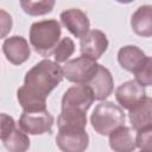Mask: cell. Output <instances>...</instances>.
Listing matches in <instances>:
<instances>
[{
  "label": "cell",
  "instance_id": "cell-3",
  "mask_svg": "<svg viewBox=\"0 0 152 152\" xmlns=\"http://www.w3.org/2000/svg\"><path fill=\"white\" fill-rule=\"evenodd\" d=\"M125 120L124 109L112 101H103L96 104L90 116L91 126L100 135H109L114 129L124 126Z\"/></svg>",
  "mask_w": 152,
  "mask_h": 152
},
{
  "label": "cell",
  "instance_id": "cell-22",
  "mask_svg": "<svg viewBox=\"0 0 152 152\" xmlns=\"http://www.w3.org/2000/svg\"><path fill=\"white\" fill-rule=\"evenodd\" d=\"M15 128V121L6 113H0V139L4 140Z\"/></svg>",
  "mask_w": 152,
  "mask_h": 152
},
{
  "label": "cell",
  "instance_id": "cell-24",
  "mask_svg": "<svg viewBox=\"0 0 152 152\" xmlns=\"http://www.w3.org/2000/svg\"><path fill=\"white\" fill-rule=\"evenodd\" d=\"M139 152H147V151H139Z\"/></svg>",
  "mask_w": 152,
  "mask_h": 152
},
{
  "label": "cell",
  "instance_id": "cell-10",
  "mask_svg": "<svg viewBox=\"0 0 152 152\" xmlns=\"http://www.w3.org/2000/svg\"><path fill=\"white\" fill-rule=\"evenodd\" d=\"M93 93L94 100L103 101L106 100L114 89V81L110 71L103 65L99 64L96 72L86 84Z\"/></svg>",
  "mask_w": 152,
  "mask_h": 152
},
{
  "label": "cell",
  "instance_id": "cell-8",
  "mask_svg": "<svg viewBox=\"0 0 152 152\" xmlns=\"http://www.w3.org/2000/svg\"><path fill=\"white\" fill-rule=\"evenodd\" d=\"M108 48V39L104 32L100 30H89L80 39L81 56L93 61L99 59Z\"/></svg>",
  "mask_w": 152,
  "mask_h": 152
},
{
  "label": "cell",
  "instance_id": "cell-1",
  "mask_svg": "<svg viewBox=\"0 0 152 152\" xmlns=\"http://www.w3.org/2000/svg\"><path fill=\"white\" fill-rule=\"evenodd\" d=\"M63 72L58 63L45 58L33 65L24 77V84L17 90L23 112L46 109V97L62 82Z\"/></svg>",
  "mask_w": 152,
  "mask_h": 152
},
{
  "label": "cell",
  "instance_id": "cell-5",
  "mask_svg": "<svg viewBox=\"0 0 152 152\" xmlns=\"http://www.w3.org/2000/svg\"><path fill=\"white\" fill-rule=\"evenodd\" d=\"M53 121V116L46 109L40 112H23L18 120V126L24 133L39 135L50 133L52 131Z\"/></svg>",
  "mask_w": 152,
  "mask_h": 152
},
{
  "label": "cell",
  "instance_id": "cell-12",
  "mask_svg": "<svg viewBox=\"0 0 152 152\" xmlns=\"http://www.w3.org/2000/svg\"><path fill=\"white\" fill-rule=\"evenodd\" d=\"M59 19L68 31L80 39L90 28V21L87 14L80 8H69L63 11L59 15Z\"/></svg>",
  "mask_w": 152,
  "mask_h": 152
},
{
  "label": "cell",
  "instance_id": "cell-6",
  "mask_svg": "<svg viewBox=\"0 0 152 152\" xmlns=\"http://www.w3.org/2000/svg\"><path fill=\"white\" fill-rule=\"evenodd\" d=\"M56 144L62 152H84L89 145V135L82 128H59Z\"/></svg>",
  "mask_w": 152,
  "mask_h": 152
},
{
  "label": "cell",
  "instance_id": "cell-13",
  "mask_svg": "<svg viewBox=\"0 0 152 152\" xmlns=\"http://www.w3.org/2000/svg\"><path fill=\"white\" fill-rule=\"evenodd\" d=\"M148 57L150 56L145 55V52L135 45H126L118 51L119 64L125 70L133 74L147 61Z\"/></svg>",
  "mask_w": 152,
  "mask_h": 152
},
{
  "label": "cell",
  "instance_id": "cell-19",
  "mask_svg": "<svg viewBox=\"0 0 152 152\" xmlns=\"http://www.w3.org/2000/svg\"><path fill=\"white\" fill-rule=\"evenodd\" d=\"M74 52H75V43L72 42L71 38L64 37L58 42V44H57V46L53 51L55 62L56 63L66 62Z\"/></svg>",
  "mask_w": 152,
  "mask_h": 152
},
{
  "label": "cell",
  "instance_id": "cell-2",
  "mask_svg": "<svg viewBox=\"0 0 152 152\" xmlns=\"http://www.w3.org/2000/svg\"><path fill=\"white\" fill-rule=\"evenodd\" d=\"M61 24L56 19L36 21L30 27V43L37 53L50 57L61 40Z\"/></svg>",
  "mask_w": 152,
  "mask_h": 152
},
{
  "label": "cell",
  "instance_id": "cell-7",
  "mask_svg": "<svg viewBox=\"0 0 152 152\" xmlns=\"http://www.w3.org/2000/svg\"><path fill=\"white\" fill-rule=\"evenodd\" d=\"M94 102L91 90L86 84L72 86L64 93L62 97V109L87 113Z\"/></svg>",
  "mask_w": 152,
  "mask_h": 152
},
{
  "label": "cell",
  "instance_id": "cell-23",
  "mask_svg": "<svg viewBox=\"0 0 152 152\" xmlns=\"http://www.w3.org/2000/svg\"><path fill=\"white\" fill-rule=\"evenodd\" d=\"M13 26V19L8 12L0 8V39L7 37Z\"/></svg>",
  "mask_w": 152,
  "mask_h": 152
},
{
  "label": "cell",
  "instance_id": "cell-15",
  "mask_svg": "<svg viewBox=\"0 0 152 152\" xmlns=\"http://www.w3.org/2000/svg\"><path fill=\"white\" fill-rule=\"evenodd\" d=\"M109 146L114 152H133L137 145L132 128L124 125L109 133Z\"/></svg>",
  "mask_w": 152,
  "mask_h": 152
},
{
  "label": "cell",
  "instance_id": "cell-9",
  "mask_svg": "<svg viewBox=\"0 0 152 152\" xmlns=\"http://www.w3.org/2000/svg\"><path fill=\"white\" fill-rule=\"evenodd\" d=\"M146 97L145 87L135 80H129L120 84L115 90V99L124 109H132Z\"/></svg>",
  "mask_w": 152,
  "mask_h": 152
},
{
  "label": "cell",
  "instance_id": "cell-11",
  "mask_svg": "<svg viewBox=\"0 0 152 152\" xmlns=\"http://www.w3.org/2000/svg\"><path fill=\"white\" fill-rule=\"evenodd\" d=\"M2 51L6 56V59L14 65L25 63L31 55L28 43L23 36H12L6 38L2 44Z\"/></svg>",
  "mask_w": 152,
  "mask_h": 152
},
{
  "label": "cell",
  "instance_id": "cell-16",
  "mask_svg": "<svg viewBox=\"0 0 152 152\" xmlns=\"http://www.w3.org/2000/svg\"><path fill=\"white\" fill-rule=\"evenodd\" d=\"M132 30L141 37L152 36V6L142 5L137 8L131 18Z\"/></svg>",
  "mask_w": 152,
  "mask_h": 152
},
{
  "label": "cell",
  "instance_id": "cell-4",
  "mask_svg": "<svg viewBox=\"0 0 152 152\" xmlns=\"http://www.w3.org/2000/svg\"><path fill=\"white\" fill-rule=\"evenodd\" d=\"M99 63L90 58L80 56L77 58L66 61L62 66L63 77L77 84H87L91 76L96 72Z\"/></svg>",
  "mask_w": 152,
  "mask_h": 152
},
{
  "label": "cell",
  "instance_id": "cell-14",
  "mask_svg": "<svg viewBox=\"0 0 152 152\" xmlns=\"http://www.w3.org/2000/svg\"><path fill=\"white\" fill-rule=\"evenodd\" d=\"M131 125L133 129L140 131L147 127H152V100L146 96L139 104L129 109L128 113Z\"/></svg>",
  "mask_w": 152,
  "mask_h": 152
},
{
  "label": "cell",
  "instance_id": "cell-17",
  "mask_svg": "<svg viewBox=\"0 0 152 152\" xmlns=\"http://www.w3.org/2000/svg\"><path fill=\"white\" fill-rule=\"evenodd\" d=\"M4 146L8 152H26L30 148V139L20 128H14L4 140Z\"/></svg>",
  "mask_w": 152,
  "mask_h": 152
},
{
  "label": "cell",
  "instance_id": "cell-18",
  "mask_svg": "<svg viewBox=\"0 0 152 152\" xmlns=\"http://www.w3.org/2000/svg\"><path fill=\"white\" fill-rule=\"evenodd\" d=\"M23 11L28 15H44L52 11L55 6L53 0H42V1H20Z\"/></svg>",
  "mask_w": 152,
  "mask_h": 152
},
{
  "label": "cell",
  "instance_id": "cell-21",
  "mask_svg": "<svg viewBox=\"0 0 152 152\" xmlns=\"http://www.w3.org/2000/svg\"><path fill=\"white\" fill-rule=\"evenodd\" d=\"M151 134H152V127H147L140 131H137L135 137V145L140 148V151H147L152 152V141H151Z\"/></svg>",
  "mask_w": 152,
  "mask_h": 152
},
{
  "label": "cell",
  "instance_id": "cell-20",
  "mask_svg": "<svg viewBox=\"0 0 152 152\" xmlns=\"http://www.w3.org/2000/svg\"><path fill=\"white\" fill-rule=\"evenodd\" d=\"M151 68H152V59L151 57L147 58V61L134 72L135 81L140 83L141 86H151L152 84V76H151Z\"/></svg>",
  "mask_w": 152,
  "mask_h": 152
}]
</instances>
